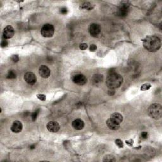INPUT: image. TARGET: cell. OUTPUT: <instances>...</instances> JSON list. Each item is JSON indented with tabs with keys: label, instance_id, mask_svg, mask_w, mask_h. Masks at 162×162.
<instances>
[{
	"label": "cell",
	"instance_id": "obj_1",
	"mask_svg": "<svg viewBox=\"0 0 162 162\" xmlns=\"http://www.w3.org/2000/svg\"><path fill=\"white\" fill-rule=\"evenodd\" d=\"M161 39L158 36L155 35L148 36L143 39V46L149 52H155L161 48Z\"/></svg>",
	"mask_w": 162,
	"mask_h": 162
},
{
	"label": "cell",
	"instance_id": "obj_2",
	"mask_svg": "<svg viewBox=\"0 0 162 162\" xmlns=\"http://www.w3.org/2000/svg\"><path fill=\"white\" fill-rule=\"evenodd\" d=\"M124 79L122 76L115 72H110L106 77V84L110 89L118 88L122 84Z\"/></svg>",
	"mask_w": 162,
	"mask_h": 162
},
{
	"label": "cell",
	"instance_id": "obj_3",
	"mask_svg": "<svg viewBox=\"0 0 162 162\" xmlns=\"http://www.w3.org/2000/svg\"><path fill=\"white\" fill-rule=\"evenodd\" d=\"M148 114L149 117L155 120H159L162 117V107L159 103H153L148 108Z\"/></svg>",
	"mask_w": 162,
	"mask_h": 162
},
{
	"label": "cell",
	"instance_id": "obj_4",
	"mask_svg": "<svg viewBox=\"0 0 162 162\" xmlns=\"http://www.w3.org/2000/svg\"><path fill=\"white\" fill-rule=\"evenodd\" d=\"M41 35L44 37H51L55 33V28L53 25L49 23H46L42 26L41 30Z\"/></svg>",
	"mask_w": 162,
	"mask_h": 162
},
{
	"label": "cell",
	"instance_id": "obj_5",
	"mask_svg": "<svg viewBox=\"0 0 162 162\" xmlns=\"http://www.w3.org/2000/svg\"><path fill=\"white\" fill-rule=\"evenodd\" d=\"M72 80L73 82L79 86L84 85L87 82L86 77L81 74H77L73 75L72 77Z\"/></svg>",
	"mask_w": 162,
	"mask_h": 162
},
{
	"label": "cell",
	"instance_id": "obj_6",
	"mask_svg": "<svg viewBox=\"0 0 162 162\" xmlns=\"http://www.w3.org/2000/svg\"><path fill=\"white\" fill-rule=\"evenodd\" d=\"M89 33L92 37H97L100 34L101 29L99 25L97 23H92L89 27Z\"/></svg>",
	"mask_w": 162,
	"mask_h": 162
},
{
	"label": "cell",
	"instance_id": "obj_7",
	"mask_svg": "<svg viewBox=\"0 0 162 162\" xmlns=\"http://www.w3.org/2000/svg\"><path fill=\"white\" fill-rule=\"evenodd\" d=\"M24 79L26 82L29 85H34L36 82L37 78L36 75L31 72H28L24 75Z\"/></svg>",
	"mask_w": 162,
	"mask_h": 162
},
{
	"label": "cell",
	"instance_id": "obj_8",
	"mask_svg": "<svg viewBox=\"0 0 162 162\" xmlns=\"http://www.w3.org/2000/svg\"><path fill=\"white\" fill-rule=\"evenodd\" d=\"M129 5L127 3H122V5L119 6L118 10L117 12V14L120 16H125L128 15L129 12Z\"/></svg>",
	"mask_w": 162,
	"mask_h": 162
},
{
	"label": "cell",
	"instance_id": "obj_9",
	"mask_svg": "<svg viewBox=\"0 0 162 162\" xmlns=\"http://www.w3.org/2000/svg\"><path fill=\"white\" fill-rule=\"evenodd\" d=\"M14 34H15V30H14V29L12 27V26H10V25L6 26V27L4 29L3 36L4 38L6 39L12 38V37L14 36Z\"/></svg>",
	"mask_w": 162,
	"mask_h": 162
},
{
	"label": "cell",
	"instance_id": "obj_10",
	"mask_svg": "<svg viewBox=\"0 0 162 162\" xmlns=\"http://www.w3.org/2000/svg\"><path fill=\"white\" fill-rule=\"evenodd\" d=\"M46 127L48 131L52 132H57L60 128L58 123L55 121H51L48 122Z\"/></svg>",
	"mask_w": 162,
	"mask_h": 162
},
{
	"label": "cell",
	"instance_id": "obj_11",
	"mask_svg": "<svg viewBox=\"0 0 162 162\" xmlns=\"http://www.w3.org/2000/svg\"><path fill=\"white\" fill-rule=\"evenodd\" d=\"M39 75L42 78L46 79L50 76L51 70L48 66L42 65L40 66L39 70Z\"/></svg>",
	"mask_w": 162,
	"mask_h": 162
},
{
	"label": "cell",
	"instance_id": "obj_12",
	"mask_svg": "<svg viewBox=\"0 0 162 162\" xmlns=\"http://www.w3.org/2000/svg\"><path fill=\"white\" fill-rule=\"evenodd\" d=\"M22 128H23V125H22L21 122L19 120H15L13 122L12 127H11V130L14 133H19L21 132Z\"/></svg>",
	"mask_w": 162,
	"mask_h": 162
},
{
	"label": "cell",
	"instance_id": "obj_13",
	"mask_svg": "<svg viewBox=\"0 0 162 162\" xmlns=\"http://www.w3.org/2000/svg\"><path fill=\"white\" fill-rule=\"evenodd\" d=\"M72 127L75 130H82L84 127V122L81 119H75L72 122Z\"/></svg>",
	"mask_w": 162,
	"mask_h": 162
},
{
	"label": "cell",
	"instance_id": "obj_14",
	"mask_svg": "<svg viewBox=\"0 0 162 162\" xmlns=\"http://www.w3.org/2000/svg\"><path fill=\"white\" fill-rule=\"evenodd\" d=\"M106 125L110 129L113 130V131H117L120 127V124H117L115 122L112 120L111 118L108 119L107 121H106Z\"/></svg>",
	"mask_w": 162,
	"mask_h": 162
},
{
	"label": "cell",
	"instance_id": "obj_15",
	"mask_svg": "<svg viewBox=\"0 0 162 162\" xmlns=\"http://www.w3.org/2000/svg\"><path fill=\"white\" fill-rule=\"evenodd\" d=\"M110 118L112 119V120H113L114 122H115L118 124H120V123L122 122L123 120H124L123 116L120 113H117V112H116V113H113V114L111 115Z\"/></svg>",
	"mask_w": 162,
	"mask_h": 162
},
{
	"label": "cell",
	"instance_id": "obj_16",
	"mask_svg": "<svg viewBox=\"0 0 162 162\" xmlns=\"http://www.w3.org/2000/svg\"><path fill=\"white\" fill-rule=\"evenodd\" d=\"M103 80V75L96 74L94 75L92 77V82L95 85H98V84L102 83Z\"/></svg>",
	"mask_w": 162,
	"mask_h": 162
},
{
	"label": "cell",
	"instance_id": "obj_17",
	"mask_svg": "<svg viewBox=\"0 0 162 162\" xmlns=\"http://www.w3.org/2000/svg\"><path fill=\"white\" fill-rule=\"evenodd\" d=\"M6 77H7V79H15L16 77V74L13 70H10L8 72V74Z\"/></svg>",
	"mask_w": 162,
	"mask_h": 162
},
{
	"label": "cell",
	"instance_id": "obj_18",
	"mask_svg": "<svg viewBox=\"0 0 162 162\" xmlns=\"http://www.w3.org/2000/svg\"><path fill=\"white\" fill-rule=\"evenodd\" d=\"M103 161H115V159L113 156H111V155H108V156H106L105 157H104Z\"/></svg>",
	"mask_w": 162,
	"mask_h": 162
},
{
	"label": "cell",
	"instance_id": "obj_19",
	"mask_svg": "<svg viewBox=\"0 0 162 162\" xmlns=\"http://www.w3.org/2000/svg\"><path fill=\"white\" fill-rule=\"evenodd\" d=\"M151 87V85L149 83H145L143 85L141 86V91H147V90L149 89Z\"/></svg>",
	"mask_w": 162,
	"mask_h": 162
},
{
	"label": "cell",
	"instance_id": "obj_20",
	"mask_svg": "<svg viewBox=\"0 0 162 162\" xmlns=\"http://www.w3.org/2000/svg\"><path fill=\"white\" fill-rule=\"evenodd\" d=\"M81 8H83V9H86V10H89L92 9L93 7H92V5H91L89 3L87 2L83 4V5H82Z\"/></svg>",
	"mask_w": 162,
	"mask_h": 162
},
{
	"label": "cell",
	"instance_id": "obj_21",
	"mask_svg": "<svg viewBox=\"0 0 162 162\" xmlns=\"http://www.w3.org/2000/svg\"><path fill=\"white\" fill-rule=\"evenodd\" d=\"M39 109L36 110L35 112H33V113H32V117H32V119L33 121H35V120H36L37 115H39Z\"/></svg>",
	"mask_w": 162,
	"mask_h": 162
},
{
	"label": "cell",
	"instance_id": "obj_22",
	"mask_svg": "<svg viewBox=\"0 0 162 162\" xmlns=\"http://www.w3.org/2000/svg\"><path fill=\"white\" fill-rule=\"evenodd\" d=\"M115 144L120 148L124 147V143H123L122 141L120 139H117L115 140Z\"/></svg>",
	"mask_w": 162,
	"mask_h": 162
},
{
	"label": "cell",
	"instance_id": "obj_23",
	"mask_svg": "<svg viewBox=\"0 0 162 162\" xmlns=\"http://www.w3.org/2000/svg\"><path fill=\"white\" fill-rule=\"evenodd\" d=\"M8 41L6 40V39H3L2 41H1V47H2V48H5V47H6L8 46Z\"/></svg>",
	"mask_w": 162,
	"mask_h": 162
},
{
	"label": "cell",
	"instance_id": "obj_24",
	"mask_svg": "<svg viewBox=\"0 0 162 162\" xmlns=\"http://www.w3.org/2000/svg\"><path fill=\"white\" fill-rule=\"evenodd\" d=\"M79 48L81 50H85V49H86L88 48V44L86 43H82L80 44Z\"/></svg>",
	"mask_w": 162,
	"mask_h": 162
},
{
	"label": "cell",
	"instance_id": "obj_25",
	"mask_svg": "<svg viewBox=\"0 0 162 162\" xmlns=\"http://www.w3.org/2000/svg\"><path fill=\"white\" fill-rule=\"evenodd\" d=\"M37 98H38L39 99H40L41 101H45L46 99V97L45 95H37Z\"/></svg>",
	"mask_w": 162,
	"mask_h": 162
},
{
	"label": "cell",
	"instance_id": "obj_26",
	"mask_svg": "<svg viewBox=\"0 0 162 162\" xmlns=\"http://www.w3.org/2000/svg\"><path fill=\"white\" fill-rule=\"evenodd\" d=\"M97 49V46L96 45H95V44H91V46H90V48H89V49L90 51H91V52H95V51H96Z\"/></svg>",
	"mask_w": 162,
	"mask_h": 162
},
{
	"label": "cell",
	"instance_id": "obj_27",
	"mask_svg": "<svg viewBox=\"0 0 162 162\" xmlns=\"http://www.w3.org/2000/svg\"><path fill=\"white\" fill-rule=\"evenodd\" d=\"M60 12H61V13H62V14L65 15V14H66V13H67L68 10L66 8H61Z\"/></svg>",
	"mask_w": 162,
	"mask_h": 162
},
{
	"label": "cell",
	"instance_id": "obj_28",
	"mask_svg": "<svg viewBox=\"0 0 162 162\" xmlns=\"http://www.w3.org/2000/svg\"><path fill=\"white\" fill-rule=\"evenodd\" d=\"M141 138L142 139H146L148 138V133L147 132H142L141 134Z\"/></svg>",
	"mask_w": 162,
	"mask_h": 162
},
{
	"label": "cell",
	"instance_id": "obj_29",
	"mask_svg": "<svg viewBox=\"0 0 162 162\" xmlns=\"http://www.w3.org/2000/svg\"><path fill=\"white\" fill-rule=\"evenodd\" d=\"M126 143L129 146H132L133 144H134V141L132 139H129V140H127L126 141Z\"/></svg>",
	"mask_w": 162,
	"mask_h": 162
},
{
	"label": "cell",
	"instance_id": "obj_30",
	"mask_svg": "<svg viewBox=\"0 0 162 162\" xmlns=\"http://www.w3.org/2000/svg\"><path fill=\"white\" fill-rule=\"evenodd\" d=\"M12 59L13 62H16L18 60H19V56H18L17 55H13V56H12Z\"/></svg>",
	"mask_w": 162,
	"mask_h": 162
},
{
	"label": "cell",
	"instance_id": "obj_31",
	"mask_svg": "<svg viewBox=\"0 0 162 162\" xmlns=\"http://www.w3.org/2000/svg\"><path fill=\"white\" fill-rule=\"evenodd\" d=\"M115 94V91H108V95H110V96H113V95Z\"/></svg>",
	"mask_w": 162,
	"mask_h": 162
},
{
	"label": "cell",
	"instance_id": "obj_32",
	"mask_svg": "<svg viewBox=\"0 0 162 162\" xmlns=\"http://www.w3.org/2000/svg\"><path fill=\"white\" fill-rule=\"evenodd\" d=\"M30 149H35V145H32V146H30Z\"/></svg>",
	"mask_w": 162,
	"mask_h": 162
}]
</instances>
